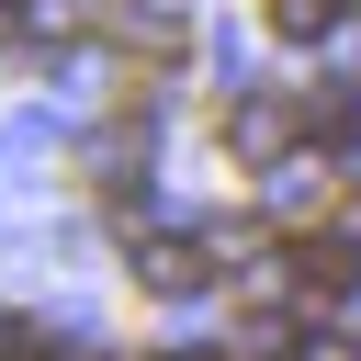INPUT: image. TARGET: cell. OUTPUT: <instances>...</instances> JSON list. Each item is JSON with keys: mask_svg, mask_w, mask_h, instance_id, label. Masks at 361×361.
<instances>
[{"mask_svg": "<svg viewBox=\"0 0 361 361\" xmlns=\"http://www.w3.org/2000/svg\"><path fill=\"white\" fill-rule=\"evenodd\" d=\"M135 282L147 293H203L214 282V248L203 237H135Z\"/></svg>", "mask_w": 361, "mask_h": 361, "instance_id": "6da1fadb", "label": "cell"}, {"mask_svg": "<svg viewBox=\"0 0 361 361\" xmlns=\"http://www.w3.org/2000/svg\"><path fill=\"white\" fill-rule=\"evenodd\" d=\"M113 34H124V56H147V68H180V45H192V23H180V11H124Z\"/></svg>", "mask_w": 361, "mask_h": 361, "instance_id": "7a4b0ae2", "label": "cell"}, {"mask_svg": "<svg viewBox=\"0 0 361 361\" xmlns=\"http://www.w3.org/2000/svg\"><path fill=\"white\" fill-rule=\"evenodd\" d=\"M350 0H271V34H293V45H316L327 23H338Z\"/></svg>", "mask_w": 361, "mask_h": 361, "instance_id": "3957f363", "label": "cell"}, {"mask_svg": "<svg viewBox=\"0 0 361 361\" xmlns=\"http://www.w3.org/2000/svg\"><path fill=\"white\" fill-rule=\"evenodd\" d=\"M327 226H338V237H350V248H361V180H350V192H338V214H327Z\"/></svg>", "mask_w": 361, "mask_h": 361, "instance_id": "277c9868", "label": "cell"}, {"mask_svg": "<svg viewBox=\"0 0 361 361\" xmlns=\"http://www.w3.org/2000/svg\"><path fill=\"white\" fill-rule=\"evenodd\" d=\"M293 361H361V350H338V338H293Z\"/></svg>", "mask_w": 361, "mask_h": 361, "instance_id": "5b68a950", "label": "cell"}, {"mask_svg": "<svg viewBox=\"0 0 361 361\" xmlns=\"http://www.w3.org/2000/svg\"><path fill=\"white\" fill-rule=\"evenodd\" d=\"M350 11H361V0H350Z\"/></svg>", "mask_w": 361, "mask_h": 361, "instance_id": "8992f818", "label": "cell"}]
</instances>
